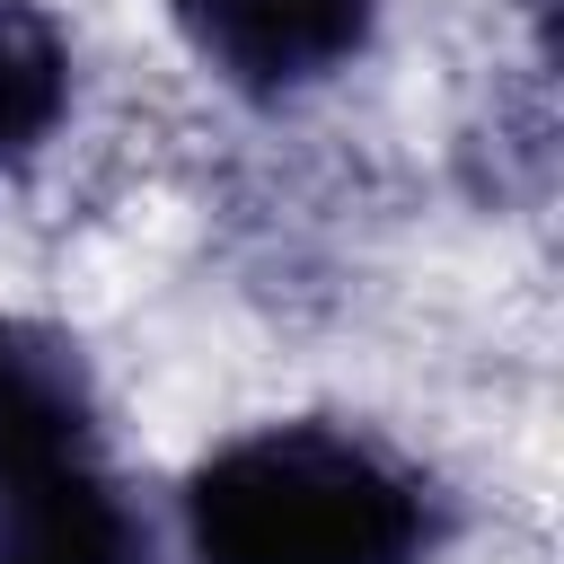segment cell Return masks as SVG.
I'll return each instance as SVG.
<instances>
[{
	"label": "cell",
	"instance_id": "3",
	"mask_svg": "<svg viewBox=\"0 0 564 564\" xmlns=\"http://www.w3.org/2000/svg\"><path fill=\"white\" fill-rule=\"evenodd\" d=\"M176 26L220 79L273 97L335 70L370 35V0H176Z\"/></svg>",
	"mask_w": 564,
	"mask_h": 564
},
{
	"label": "cell",
	"instance_id": "5",
	"mask_svg": "<svg viewBox=\"0 0 564 564\" xmlns=\"http://www.w3.org/2000/svg\"><path fill=\"white\" fill-rule=\"evenodd\" d=\"M70 97V53L62 35L26 9V0H0V150H26L53 132Z\"/></svg>",
	"mask_w": 564,
	"mask_h": 564
},
{
	"label": "cell",
	"instance_id": "1",
	"mask_svg": "<svg viewBox=\"0 0 564 564\" xmlns=\"http://www.w3.org/2000/svg\"><path fill=\"white\" fill-rule=\"evenodd\" d=\"M185 520L203 564H423L432 538L423 485L317 423L229 441L194 476Z\"/></svg>",
	"mask_w": 564,
	"mask_h": 564
},
{
	"label": "cell",
	"instance_id": "4",
	"mask_svg": "<svg viewBox=\"0 0 564 564\" xmlns=\"http://www.w3.org/2000/svg\"><path fill=\"white\" fill-rule=\"evenodd\" d=\"M97 397H88V361L70 335L0 317V458H35V449H88Z\"/></svg>",
	"mask_w": 564,
	"mask_h": 564
},
{
	"label": "cell",
	"instance_id": "2",
	"mask_svg": "<svg viewBox=\"0 0 564 564\" xmlns=\"http://www.w3.org/2000/svg\"><path fill=\"white\" fill-rule=\"evenodd\" d=\"M0 564H150V529L79 449H35L0 458Z\"/></svg>",
	"mask_w": 564,
	"mask_h": 564
}]
</instances>
